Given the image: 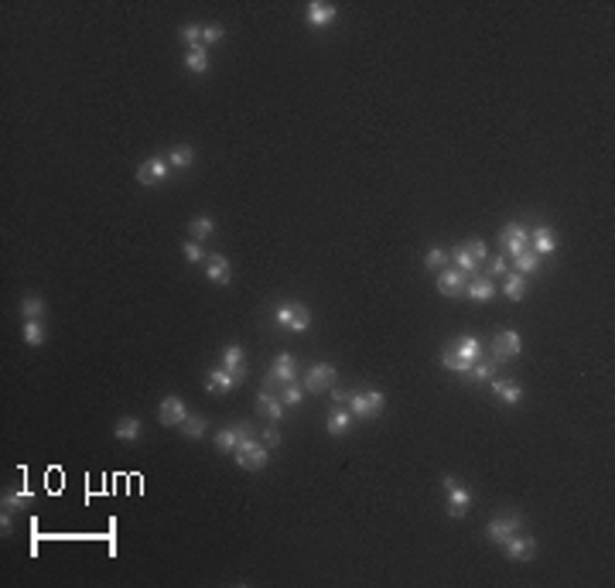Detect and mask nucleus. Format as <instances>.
Wrapping results in <instances>:
<instances>
[{"label": "nucleus", "mask_w": 615, "mask_h": 588, "mask_svg": "<svg viewBox=\"0 0 615 588\" xmlns=\"http://www.w3.org/2000/svg\"><path fill=\"white\" fill-rule=\"evenodd\" d=\"M232 455H236V466L246 472H260V469H267V462H270L267 445L257 441V438H250V424H239V441H236Z\"/></svg>", "instance_id": "obj_1"}, {"label": "nucleus", "mask_w": 615, "mask_h": 588, "mask_svg": "<svg viewBox=\"0 0 615 588\" xmlns=\"http://www.w3.org/2000/svg\"><path fill=\"white\" fill-rule=\"evenodd\" d=\"M274 318H277L280 329H287V332H308L311 329V311L304 304H297V301L280 304L277 311H274Z\"/></svg>", "instance_id": "obj_2"}, {"label": "nucleus", "mask_w": 615, "mask_h": 588, "mask_svg": "<svg viewBox=\"0 0 615 588\" xmlns=\"http://www.w3.org/2000/svg\"><path fill=\"white\" fill-rule=\"evenodd\" d=\"M441 486H445L448 493V513L458 520V517H465L468 513V506H472V493L465 489V486H458V479L455 475H445L441 479Z\"/></svg>", "instance_id": "obj_3"}, {"label": "nucleus", "mask_w": 615, "mask_h": 588, "mask_svg": "<svg viewBox=\"0 0 615 588\" xmlns=\"http://www.w3.org/2000/svg\"><path fill=\"white\" fill-rule=\"evenodd\" d=\"M520 530H523V513H520V510H509V517H496V520L486 524V537H489L493 544H503L506 537H513V533H520Z\"/></svg>", "instance_id": "obj_4"}, {"label": "nucleus", "mask_w": 615, "mask_h": 588, "mask_svg": "<svg viewBox=\"0 0 615 588\" xmlns=\"http://www.w3.org/2000/svg\"><path fill=\"white\" fill-rule=\"evenodd\" d=\"M383 394L380 390H366V394H349V411H352V417H376V414L383 411Z\"/></svg>", "instance_id": "obj_5"}, {"label": "nucleus", "mask_w": 615, "mask_h": 588, "mask_svg": "<svg viewBox=\"0 0 615 588\" xmlns=\"http://www.w3.org/2000/svg\"><path fill=\"white\" fill-rule=\"evenodd\" d=\"M336 383V366L332 362H315L311 369H308V376H304V390L308 394H322V390H329Z\"/></svg>", "instance_id": "obj_6"}, {"label": "nucleus", "mask_w": 615, "mask_h": 588, "mask_svg": "<svg viewBox=\"0 0 615 588\" xmlns=\"http://www.w3.org/2000/svg\"><path fill=\"white\" fill-rule=\"evenodd\" d=\"M168 172H171L168 158H165V154H154V158H147V161L137 168V181H140V185H161V181L168 178Z\"/></svg>", "instance_id": "obj_7"}, {"label": "nucleus", "mask_w": 615, "mask_h": 588, "mask_svg": "<svg viewBox=\"0 0 615 588\" xmlns=\"http://www.w3.org/2000/svg\"><path fill=\"white\" fill-rule=\"evenodd\" d=\"M336 17H338V7L336 3H329V0H311V3L304 7V21H308V28H329Z\"/></svg>", "instance_id": "obj_8"}, {"label": "nucleus", "mask_w": 615, "mask_h": 588, "mask_svg": "<svg viewBox=\"0 0 615 588\" xmlns=\"http://www.w3.org/2000/svg\"><path fill=\"white\" fill-rule=\"evenodd\" d=\"M503 551L509 561H530V558L537 554V540L526 537V533H513V537L503 540Z\"/></svg>", "instance_id": "obj_9"}, {"label": "nucleus", "mask_w": 615, "mask_h": 588, "mask_svg": "<svg viewBox=\"0 0 615 588\" xmlns=\"http://www.w3.org/2000/svg\"><path fill=\"white\" fill-rule=\"evenodd\" d=\"M499 239H503L506 257H516V253L530 250V233H526V226H523V223H509L503 233H499Z\"/></svg>", "instance_id": "obj_10"}, {"label": "nucleus", "mask_w": 615, "mask_h": 588, "mask_svg": "<svg viewBox=\"0 0 615 588\" xmlns=\"http://www.w3.org/2000/svg\"><path fill=\"white\" fill-rule=\"evenodd\" d=\"M185 417H188V407H185V401H181V397H165V401H161V407H158V421H161L165 428H181V424H185Z\"/></svg>", "instance_id": "obj_11"}, {"label": "nucleus", "mask_w": 615, "mask_h": 588, "mask_svg": "<svg viewBox=\"0 0 615 588\" xmlns=\"http://www.w3.org/2000/svg\"><path fill=\"white\" fill-rule=\"evenodd\" d=\"M297 380V366H294V356L291 353H280L274 359V366H270V373H267V387H274V383H294Z\"/></svg>", "instance_id": "obj_12"}, {"label": "nucleus", "mask_w": 615, "mask_h": 588, "mask_svg": "<svg viewBox=\"0 0 615 588\" xmlns=\"http://www.w3.org/2000/svg\"><path fill=\"white\" fill-rule=\"evenodd\" d=\"M465 284H468V274H461L458 267H445L438 274V291L445 297H455V294H465Z\"/></svg>", "instance_id": "obj_13"}, {"label": "nucleus", "mask_w": 615, "mask_h": 588, "mask_svg": "<svg viewBox=\"0 0 615 588\" xmlns=\"http://www.w3.org/2000/svg\"><path fill=\"white\" fill-rule=\"evenodd\" d=\"M465 294H468L475 304H486V301H493V297H496V284H493V277H482V274H475V277H468V284H465Z\"/></svg>", "instance_id": "obj_14"}, {"label": "nucleus", "mask_w": 615, "mask_h": 588, "mask_svg": "<svg viewBox=\"0 0 615 588\" xmlns=\"http://www.w3.org/2000/svg\"><path fill=\"white\" fill-rule=\"evenodd\" d=\"M223 369H229L239 383L246 380V356H243V346H236V342L226 346L223 349Z\"/></svg>", "instance_id": "obj_15"}, {"label": "nucleus", "mask_w": 615, "mask_h": 588, "mask_svg": "<svg viewBox=\"0 0 615 588\" xmlns=\"http://www.w3.org/2000/svg\"><path fill=\"white\" fill-rule=\"evenodd\" d=\"M520 349H523V339L516 332H499L496 336V362H506V359L520 356Z\"/></svg>", "instance_id": "obj_16"}, {"label": "nucleus", "mask_w": 615, "mask_h": 588, "mask_svg": "<svg viewBox=\"0 0 615 588\" xmlns=\"http://www.w3.org/2000/svg\"><path fill=\"white\" fill-rule=\"evenodd\" d=\"M530 250H533L537 257H544V253H554V250H558V236H554V230H547V226H537V230L530 233Z\"/></svg>", "instance_id": "obj_17"}, {"label": "nucleus", "mask_w": 615, "mask_h": 588, "mask_svg": "<svg viewBox=\"0 0 615 588\" xmlns=\"http://www.w3.org/2000/svg\"><path fill=\"white\" fill-rule=\"evenodd\" d=\"M205 277L212 281V284H229L232 281V270H229V260L226 257H205Z\"/></svg>", "instance_id": "obj_18"}, {"label": "nucleus", "mask_w": 615, "mask_h": 588, "mask_svg": "<svg viewBox=\"0 0 615 588\" xmlns=\"http://www.w3.org/2000/svg\"><path fill=\"white\" fill-rule=\"evenodd\" d=\"M451 353L461 356L465 362H472V366H475V362L482 359V342H479L475 336H461V339H458V342L451 346Z\"/></svg>", "instance_id": "obj_19"}, {"label": "nucleus", "mask_w": 615, "mask_h": 588, "mask_svg": "<svg viewBox=\"0 0 615 588\" xmlns=\"http://www.w3.org/2000/svg\"><path fill=\"white\" fill-rule=\"evenodd\" d=\"M489 387H493L496 397H503V404H509V407H516V404L523 401V390H520L516 380H493Z\"/></svg>", "instance_id": "obj_20"}, {"label": "nucleus", "mask_w": 615, "mask_h": 588, "mask_svg": "<svg viewBox=\"0 0 615 588\" xmlns=\"http://www.w3.org/2000/svg\"><path fill=\"white\" fill-rule=\"evenodd\" d=\"M257 411L264 414V417H270V421H280V417H284V401L274 397L270 390H260V397H257Z\"/></svg>", "instance_id": "obj_21"}, {"label": "nucleus", "mask_w": 615, "mask_h": 588, "mask_svg": "<svg viewBox=\"0 0 615 588\" xmlns=\"http://www.w3.org/2000/svg\"><path fill=\"white\" fill-rule=\"evenodd\" d=\"M205 387H209L212 394H223V390H236V387H239V380H236L229 369H223V366H219V369H212V373H209Z\"/></svg>", "instance_id": "obj_22"}, {"label": "nucleus", "mask_w": 615, "mask_h": 588, "mask_svg": "<svg viewBox=\"0 0 615 588\" xmlns=\"http://www.w3.org/2000/svg\"><path fill=\"white\" fill-rule=\"evenodd\" d=\"M503 294L509 301H523V297H526V277L516 274V270L503 274Z\"/></svg>", "instance_id": "obj_23"}, {"label": "nucleus", "mask_w": 615, "mask_h": 588, "mask_svg": "<svg viewBox=\"0 0 615 588\" xmlns=\"http://www.w3.org/2000/svg\"><path fill=\"white\" fill-rule=\"evenodd\" d=\"M185 68L195 72V75H205V72H209V52H205L202 45L188 48V52H185Z\"/></svg>", "instance_id": "obj_24"}, {"label": "nucleus", "mask_w": 615, "mask_h": 588, "mask_svg": "<svg viewBox=\"0 0 615 588\" xmlns=\"http://www.w3.org/2000/svg\"><path fill=\"white\" fill-rule=\"evenodd\" d=\"M21 315H24V322H42L45 318V301L38 294H24L21 297Z\"/></svg>", "instance_id": "obj_25"}, {"label": "nucleus", "mask_w": 615, "mask_h": 588, "mask_svg": "<svg viewBox=\"0 0 615 588\" xmlns=\"http://www.w3.org/2000/svg\"><path fill=\"white\" fill-rule=\"evenodd\" d=\"M513 267H516V274H523V277H526V274H537V270H540V257H537L533 250H523V253L513 257Z\"/></svg>", "instance_id": "obj_26"}, {"label": "nucleus", "mask_w": 615, "mask_h": 588, "mask_svg": "<svg viewBox=\"0 0 615 588\" xmlns=\"http://www.w3.org/2000/svg\"><path fill=\"white\" fill-rule=\"evenodd\" d=\"M113 434H116V441H137L140 438V421L137 417H123V421H116Z\"/></svg>", "instance_id": "obj_27"}, {"label": "nucleus", "mask_w": 615, "mask_h": 588, "mask_svg": "<svg viewBox=\"0 0 615 588\" xmlns=\"http://www.w3.org/2000/svg\"><path fill=\"white\" fill-rule=\"evenodd\" d=\"M451 260H455V267H458L461 274H468V277L479 274V264H475V257L468 253V246H458V250L451 253Z\"/></svg>", "instance_id": "obj_28"}, {"label": "nucleus", "mask_w": 615, "mask_h": 588, "mask_svg": "<svg viewBox=\"0 0 615 588\" xmlns=\"http://www.w3.org/2000/svg\"><path fill=\"white\" fill-rule=\"evenodd\" d=\"M349 424H352V411H345V407H336V411L329 414V434H345L349 431Z\"/></svg>", "instance_id": "obj_29"}, {"label": "nucleus", "mask_w": 615, "mask_h": 588, "mask_svg": "<svg viewBox=\"0 0 615 588\" xmlns=\"http://www.w3.org/2000/svg\"><path fill=\"white\" fill-rule=\"evenodd\" d=\"M468 373H472L475 383H493V376H496V359H479Z\"/></svg>", "instance_id": "obj_30"}, {"label": "nucleus", "mask_w": 615, "mask_h": 588, "mask_svg": "<svg viewBox=\"0 0 615 588\" xmlns=\"http://www.w3.org/2000/svg\"><path fill=\"white\" fill-rule=\"evenodd\" d=\"M165 158H168L171 168H192V161H195V151H192L188 144H181V147H174L171 154H165Z\"/></svg>", "instance_id": "obj_31"}, {"label": "nucleus", "mask_w": 615, "mask_h": 588, "mask_svg": "<svg viewBox=\"0 0 615 588\" xmlns=\"http://www.w3.org/2000/svg\"><path fill=\"white\" fill-rule=\"evenodd\" d=\"M236 441H239V424H236V428H223V431L216 434V448H219V452H229V455L236 452Z\"/></svg>", "instance_id": "obj_32"}, {"label": "nucleus", "mask_w": 615, "mask_h": 588, "mask_svg": "<svg viewBox=\"0 0 615 588\" xmlns=\"http://www.w3.org/2000/svg\"><path fill=\"white\" fill-rule=\"evenodd\" d=\"M212 230H216V223H212L209 216H199V219H192V223H188V233L195 236V239H209Z\"/></svg>", "instance_id": "obj_33"}, {"label": "nucleus", "mask_w": 615, "mask_h": 588, "mask_svg": "<svg viewBox=\"0 0 615 588\" xmlns=\"http://www.w3.org/2000/svg\"><path fill=\"white\" fill-rule=\"evenodd\" d=\"M24 342H28L31 349H38V346L45 342V329H42V322H24Z\"/></svg>", "instance_id": "obj_34"}, {"label": "nucleus", "mask_w": 615, "mask_h": 588, "mask_svg": "<svg viewBox=\"0 0 615 588\" xmlns=\"http://www.w3.org/2000/svg\"><path fill=\"white\" fill-rule=\"evenodd\" d=\"M441 366H445V369H455V373H468V369H472V362H465L461 356H455L451 349L441 353Z\"/></svg>", "instance_id": "obj_35"}, {"label": "nucleus", "mask_w": 615, "mask_h": 588, "mask_svg": "<svg viewBox=\"0 0 615 588\" xmlns=\"http://www.w3.org/2000/svg\"><path fill=\"white\" fill-rule=\"evenodd\" d=\"M301 397H304V387L301 383H284V407H297L301 404Z\"/></svg>", "instance_id": "obj_36"}, {"label": "nucleus", "mask_w": 615, "mask_h": 588, "mask_svg": "<svg viewBox=\"0 0 615 588\" xmlns=\"http://www.w3.org/2000/svg\"><path fill=\"white\" fill-rule=\"evenodd\" d=\"M181 428H185V434H188V438H202V434H205V417H195V414H188Z\"/></svg>", "instance_id": "obj_37"}, {"label": "nucleus", "mask_w": 615, "mask_h": 588, "mask_svg": "<svg viewBox=\"0 0 615 588\" xmlns=\"http://www.w3.org/2000/svg\"><path fill=\"white\" fill-rule=\"evenodd\" d=\"M31 499H35L31 489H17V493H7V496H3V506H7V510H14V506H28Z\"/></svg>", "instance_id": "obj_38"}, {"label": "nucleus", "mask_w": 615, "mask_h": 588, "mask_svg": "<svg viewBox=\"0 0 615 588\" xmlns=\"http://www.w3.org/2000/svg\"><path fill=\"white\" fill-rule=\"evenodd\" d=\"M181 42H185L188 48L202 45V24H185V28H181Z\"/></svg>", "instance_id": "obj_39"}, {"label": "nucleus", "mask_w": 615, "mask_h": 588, "mask_svg": "<svg viewBox=\"0 0 615 588\" xmlns=\"http://www.w3.org/2000/svg\"><path fill=\"white\" fill-rule=\"evenodd\" d=\"M181 253H185V260H188V264H202V260H205V250H202V243H192V239L181 246Z\"/></svg>", "instance_id": "obj_40"}, {"label": "nucleus", "mask_w": 615, "mask_h": 588, "mask_svg": "<svg viewBox=\"0 0 615 588\" xmlns=\"http://www.w3.org/2000/svg\"><path fill=\"white\" fill-rule=\"evenodd\" d=\"M448 264V253L445 250H428V257H424V267H431V270H441Z\"/></svg>", "instance_id": "obj_41"}, {"label": "nucleus", "mask_w": 615, "mask_h": 588, "mask_svg": "<svg viewBox=\"0 0 615 588\" xmlns=\"http://www.w3.org/2000/svg\"><path fill=\"white\" fill-rule=\"evenodd\" d=\"M260 441H264L267 448H280V431H277V421H274L270 428H264V431H260Z\"/></svg>", "instance_id": "obj_42"}, {"label": "nucleus", "mask_w": 615, "mask_h": 588, "mask_svg": "<svg viewBox=\"0 0 615 588\" xmlns=\"http://www.w3.org/2000/svg\"><path fill=\"white\" fill-rule=\"evenodd\" d=\"M219 38H223V28H219V24H205V28H202V45H216Z\"/></svg>", "instance_id": "obj_43"}, {"label": "nucleus", "mask_w": 615, "mask_h": 588, "mask_svg": "<svg viewBox=\"0 0 615 588\" xmlns=\"http://www.w3.org/2000/svg\"><path fill=\"white\" fill-rule=\"evenodd\" d=\"M496 274H509V264H506V257H503V253L489 260V274H486V277H496Z\"/></svg>", "instance_id": "obj_44"}, {"label": "nucleus", "mask_w": 615, "mask_h": 588, "mask_svg": "<svg viewBox=\"0 0 615 588\" xmlns=\"http://www.w3.org/2000/svg\"><path fill=\"white\" fill-rule=\"evenodd\" d=\"M465 246H468V253L475 257V264H482V260L489 257V253H486V243H482V239H472V243H465Z\"/></svg>", "instance_id": "obj_45"}, {"label": "nucleus", "mask_w": 615, "mask_h": 588, "mask_svg": "<svg viewBox=\"0 0 615 588\" xmlns=\"http://www.w3.org/2000/svg\"><path fill=\"white\" fill-rule=\"evenodd\" d=\"M332 401H336V404H349V394H345V390H332Z\"/></svg>", "instance_id": "obj_46"}]
</instances>
